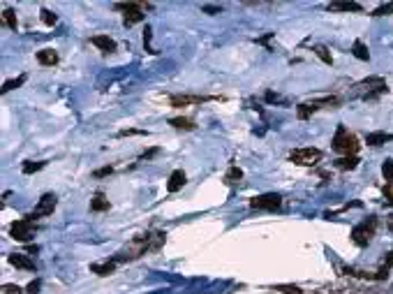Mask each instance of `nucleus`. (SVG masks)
Returning <instances> with one entry per match:
<instances>
[{"label":"nucleus","mask_w":393,"mask_h":294,"mask_svg":"<svg viewBox=\"0 0 393 294\" xmlns=\"http://www.w3.org/2000/svg\"><path fill=\"white\" fill-rule=\"evenodd\" d=\"M333 151L345 153V155H356V151H359V142H356V137L349 135L345 125H340L338 132H335V137H333Z\"/></svg>","instance_id":"1"},{"label":"nucleus","mask_w":393,"mask_h":294,"mask_svg":"<svg viewBox=\"0 0 393 294\" xmlns=\"http://www.w3.org/2000/svg\"><path fill=\"white\" fill-rule=\"evenodd\" d=\"M375 218H370V220H365V222H361V225H356L354 229H352V241L356 243V246H368L370 243V239L375 236Z\"/></svg>","instance_id":"2"},{"label":"nucleus","mask_w":393,"mask_h":294,"mask_svg":"<svg viewBox=\"0 0 393 294\" xmlns=\"http://www.w3.org/2000/svg\"><path fill=\"white\" fill-rule=\"evenodd\" d=\"M319 158H322V151H319V148H296V151H292V155H289L292 162L303 165V167L315 165Z\"/></svg>","instance_id":"3"},{"label":"nucleus","mask_w":393,"mask_h":294,"mask_svg":"<svg viewBox=\"0 0 393 294\" xmlns=\"http://www.w3.org/2000/svg\"><path fill=\"white\" fill-rule=\"evenodd\" d=\"M9 234L14 236L16 241H31L33 239V220L26 218V220H16V222H12Z\"/></svg>","instance_id":"4"},{"label":"nucleus","mask_w":393,"mask_h":294,"mask_svg":"<svg viewBox=\"0 0 393 294\" xmlns=\"http://www.w3.org/2000/svg\"><path fill=\"white\" fill-rule=\"evenodd\" d=\"M280 204H282V197H280V195H273V192H268V195L255 197V199L250 202V206H252V209H264V211H275Z\"/></svg>","instance_id":"5"},{"label":"nucleus","mask_w":393,"mask_h":294,"mask_svg":"<svg viewBox=\"0 0 393 294\" xmlns=\"http://www.w3.org/2000/svg\"><path fill=\"white\" fill-rule=\"evenodd\" d=\"M116 7H118V9H125V26H132V23L144 21V12H141V5H136V2H118Z\"/></svg>","instance_id":"6"},{"label":"nucleus","mask_w":393,"mask_h":294,"mask_svg":"<svg viewBox=\"0 0 393 294\" xmlns=\"http://www.w3.org/2000/svg\"><path fill=\"white\" fill-rule=\"evenodd\" d=\"M53 209H56V195H44L42 199H39L37 206H35L33 216H28V218H42V216H49V213H53Z\"/></svg>","instance_id":"7"},{"label":"nucleus","mask_w":393,"mask_h":294,"mask_svg":"<svg viewBox=\"0 0 393 294\" xmlns=\"http://www.w3.org/2000/svg\"><path fill=\"white\" fill-rule=\"evenodd\" d=\"M185 181H188V176H185V172L183 169H176V172H171V176H169V183H166V190L169 192H178V190L185 185Z\"/></svg>","instance_id":"8"},{"label":"nucleus","mask_w":393,"mask_h":294,"mask_svg":"<svg viewBox=\"0 0 393 294\" xmlns=\"http://www.w3.org/2000/svg\"><path fill=\"white\" fill-rule=\"evenodd\" d=\"M9 264H12V266H16V269H28V271H31V269H35V262H33L31 257H26V255H21V253H19V255H9Z\"/></svg>","instance_id":"9"},{"label":"nucleus","mask_w":393,"mask_h":294,"mask_svg":"<svg viewBox=\"0 0 393 294\" xmlns=\"http://www.w3.org/2000/svg\"><path fill=\"white\" fill-rule=\"evenodd\" d=\"M93 44L98 46V49H102V51H106V53H111L116 49V42L109 35H95V37L91 39Z\"/></svg>","instance_id":"10"},{"label":"nucleus","mask_w":393,"mask_h":294,"mask_svg":"<svg viewBox=\"0 0 393 294\" xmlns=\"http://www.w3.org/2000/svg\"><path fill=\"white\" fill-rule=\"evenodd\" d=\"M37 61L42 65H56L58 63V53L53 51V49H42V51H37Z\"/></svg>","instance_id":"11"},{"label":"nucleus","mask_w":393,"mask_h":294,"mask_svg":"<svg viewBox=\"0 0 393 294\" xmlns=\"http://www.w3.org/2000/svg\"><path fill=\"white\" fill-rule=\"evenodd\" d=\"M328 9L331 12H361V5L359 2H331Z\"/></svg>","instance_id":"12"},{"label":"nucleus","mask_w":393,"mask_h":294,"mask_svg":"<svg viewBox=\"0 0 393 294\" xmlns=\"http://www.w3.org/2000/svg\"><path fill=\"white\" fill-rule=\"evenodd\" d=\"M204 98H196V95H174L171 98V107H185V105H195L201 102Z\"/></svg>","instance_id":"13"},{"label":"nucleus","mask_w":393,"mask_h":294,"mask_svg":"<svg viewBox=\"0 0 393 294\" xmlns=\"http://www.w3.org/2000/svg\"><path fill=\"white\" fill-rule=\"evenodd\" d=\"M389 139H391V135H386V132H370V135L365 137L368 146H382V144H386Z\"/></svg>","instance_id":"14"},{"label":"nucleus","mask_w":393,"mask_h":294,"mask_svg":"<svg viewBox=\"0 0 393 294\" xmlns=\"http://www.w3.org/2000/svg\"><path fill=\"white\" fill-rule=\"evenodd\" d=\"M356 165H359V158L356 155H345V158H340V160H335V167L338 169H356Z\"/></svg>","instance_id":"15"},{"label":"nucleus","mask_w":393,"mask_h":294,"mask_svg":"<svg viewBox=\"0 0 393 294\" xmlns=\"http://www.w3.org/2000/svg\"><path fill=\"white\" fill-rule=\"evenodd\" d=\"M114 269H116V264H114V262L93 264V266H91V271H93V273H98V276H109V273H114Z\"/></svg>","instance_id":"16"},{"label":"nucleus","mask_w":393,"mask_h":294,"mask_svg":"<svg viewBox=\"0 0 393 294\" xmlns=\"http://www.w3.org/2000/svg\"><path fill=\"white\" fill-rule=\"evenodd\" d=\"M352 51H354V56L359 58V61H368V58H370V53H368V46L363 44L361 39H356V42H354Z\"/></svg>","instance_id":"17"},{"label":"nucleus","mask_w":393,"mask_h":294,"mask_svg":"<svg viewBox=\"0 0 393 294\" xmlns=\"http://www.w3.org/2000/svg\"><path fill=\"white\" fill-rule=\"evenodd\" d=\"M106 209H109V199H106L102 192H98L95 199L91 202V211H106Z\"/></svg>","instance_id":"18"},{"label":"nucleus","mask_w":393,"mask_h":294,"mask_svg":"<svg viewBox=\"0 0 393 294\" xmlns=\"http://www.w3.org/2000/svg\"><path fill=\"white\" fill-rule=\"evenodd\" d=\"M319 109L317 102H312V105H298V109H296V113H298V118H308L310 113H315Z\"/></svg>","instance_id":"19"},{"label":"nucleus","mask_w":393,"mask_h":294,"mask_svg":"<svg viewBox=\"0 0 393 294\" xmlns=\"http://www.w3.org/2000/svg\"><path fill=\"white\" fill-rule=\"evenodd\" d=\"M169 125H174V128H178V130H195L196 125L190 118H171L169 121Z\"/></svg>","instance_id":"20"},{"label":"nucleus","mask_w":393,"mask_h":294,"mask_svg":"<svg viewBox=\"0 0 393 294\" xmlns=\"http://www.w3.org/2000/svg\"><path fill=\"white\" fill-rule=\"evenodd\" d=\"M23 81H26V74L16 76V79H9V81H5V86H2V93L14 91V88H19V86H23Z\"/></svg>","instance_id":"21"},{"label":"nucleus","mask_w":393,"mask_h":294,"mask_svg":"<svg viewBox=\"0 0 393 294\" xmlns=\"http://www.w3.org/2000/svg\"><path fill=\"white\" fill-rule=\"evenodd\" d=\"M2 19H5V23H7L9 28H12V31H16V26H19V23H16V14H14V9H5V12H2Z\"/></svg>","instance_id":"22"},{"label":"nucleus","mask_w":393,"mask_h":294,"mask_svg":"<svg viewBox=\"0 0 393 294\" xmlns=\"http://www.w3.org/2000/svg\"><path fill=\"white\" fill-rule=\"evenodd\" d=\"M39 14H42V21H44L46 26H56V21H58V16L53 14L51 9H42Z\"/></svg>","instance_id":"23"},{"label":"nucleus","mask_w":393,"mask_h":294,"mask_svg":"<svg viewBox=\"0 0 393 294\" xmlns=\"http://www.w3.org/2000/svg\"><path fill=\"white\" fill-rule=\"evenodd\" d=\"M44 165L46 162H26V165H23V174H35V172H39V169H44Z\"/></svg>","instance_id":"24"},{"label":"nucleus","mask_w":393,"mask_h":294,"mask_svg":"<svg viewBox=\"0 0 393 294\" xmlns=\"http://www.w3.org/2000/svg\"><path fill=\"white\" fill-rule=\"evenodd\" d=\"M315 51H317V56H319V58H322V61L326 63V65H331V63H333L331 53H328V49H326V46H315Z\"/></svg>","instance_id":"25"},{"label":"nucleus","mask_w":393,"mask_h":294,"mask_svg":"<svg viewBox=\"0 0 393 294\" xmlns=\"http://www.w3.org/2000/svg\"><path fill=\"white\" fill-rule=\"evenodd\" d=\"M382 174H384L386 181H393V160H384V165H382Z\"/></svg>","instance_id":"26"},{"label":"nucleus","mask_w":393,"mask_h":294,"mask_svg":"<svg viewBox=\"0 0 393 294\" xmlns=\"http://www.w3.org/2000/svg\"><path fill=\"white\" fill-rule=\"evenodd\" d=\"M225 179H227V181H231V183H234V181H241V179H243V172L238 169V167H231V169L227 172V176H225Z\"/></svg>","instance_id":"27"},{"label":"nucleus","mask_w":393,"mask_h":294,"mask_svg":"<svg viewBox=\"0 0 393 294\" xmlns=\"http://www.w3.org/2000/svg\"><path fill=\"white\" fill-rule=\"evenodd\" d=\"M391 12H393V2H389V5H384V7L375 9L372 14H375V16H384V14H391Z\"/></svg>","instance_id":"28"},{"label":"nucleus","mask_w":393,"mask_h":294,"mask_svg":"<svg viewBox=\"0 0 393 294\" xmlns=\"http://www.w3.org/2000/svg\"><path fill=\"white\" fill-rule=\"evenodd\" d=\"M2 292L5 294H23V290L19 285H2Z\"/></svg>","instance_id":"29"},{"label":"nucleus","mask_w":393,"mask_h":294,"mask_svg":"<svg viewBox=\"0 0 393 294\" xmlns=\"http://www.w3.org/2000/svg\"><path fill=\"white\" fill-rule=\"evenodd\" d=\"M384 195H386V199L393 204V181H386V185H384Z\"/></svg>","instance_id":"30"},{"label":"nucleus","mask_w":393,"mask_h":294,"mask_svg":"<svg viewBox=\"0 0 393 294\" xmlns=\"http://www.w3.org/2000/svg\"><path fill=\"white\" fill-rule=\"evenodd\" d=\"M111 172H114V167H99V169H95V176L102 179V176H109Z\"/></svg>","instance_id":"31"},{"label":"nucleus","mask_w":393,"mask_h":294,"mask_svg":"<svg viewBox=\"0 0 393 294\" xmlns=\"http://www.w3.org/2000/svg\"><path fill=\"white\" fill-rule=\"evenodd\" d=\"M39 287H42V283H39V280H33V283L26 287V290H28V294H37V292H39Z\"/></svg>","instance_id":"32"},{"label":"nucleus","mask_w":393,"mask_h":294,"mask_svg":"<svg viewBox=\"0 0 393 294\" xmlns=\"http://www.w3.org/2000/svg\"><path fill=\"white\" fill-rule=\"evenodd\" d=\"M278 290H282V292H287V294H298V292H301L298 287H292V285H280Z\"/></svg>","instance_id":"33"},{"label":"nucleus","mask_w":393,"mask_h":294,"mask_svg":"<svg viewBox=\"0 0 393 294\" xmlns=\"http://www.w3.org/2000/svg\"><path fill=\"white\" fill-rule=\"evenodd\" d=\"M266 102H285L278 93H266Z\"/></svg>","instance_id":"34"},{"label":"nucleus","mask_w":393,"mask_h":294,"mask_svg":"<svg viewBox=\"0 0 393 294\" xmlns=\"http://www.w3.org/2000/svg\"><path fill=\"white\" fill-rule=\"evenodd\" d=\"M206 12V14H220V12H222V9L220 7H213V5H204V7H201Z\"/></svg>","instance_id":"35"},{"label":"nucleus","mask_w":393,"mask_h":294,"mask_svg":"<svg viewBox=\"0 0 393 294\" xmlns=\"http://www.w3.org/2000/svg\"><path fill=\"white\" fill-rule=\"evenodd\" d=\"M158 153H160V148H151V151H146L144 155H141V158H144V160H151V158H155Z\"/></svg>","instance_id":"36"},{"label":"nucleus","mask_w":393,"mask_h":294,"mask_svg":"<svg viewBox=\"0 0 393 294\" xmlns=\"http://www.w3.org/2000/svg\"><path fill=\"white\" fill-rule=\"evenodd\" d=\"M128 135H146L144 130H123L121 137H128Z\"/></svg>","instance_id":"37"},{"label":"nucleus","mask_w":393,"mask_h":294,"mask_svg":"<svg viewBox=\"0 0 393 294\" xmlns=\"http://www.w3.org/2000/svg\"><path fill=\"white\" fill-rule=\"evenodd\" d=\"M389 229H391V232H393V220H389Z\"/></svg>","instance_id":"38"}]
</instances>
